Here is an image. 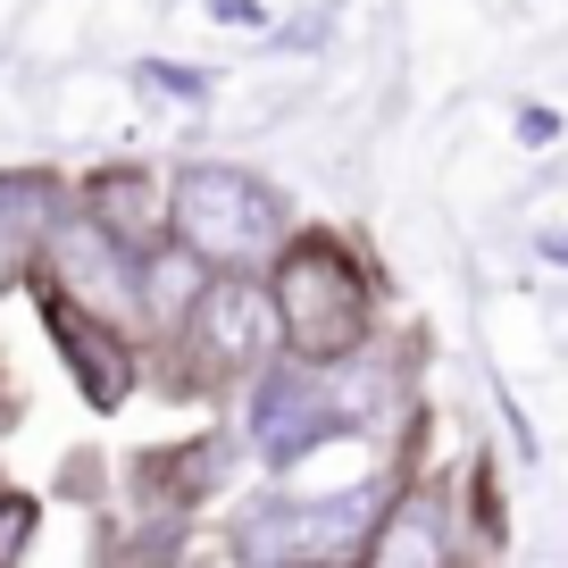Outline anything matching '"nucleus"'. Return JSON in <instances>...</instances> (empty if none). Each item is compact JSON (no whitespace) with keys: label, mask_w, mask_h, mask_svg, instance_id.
<instances>
[{"label":"nucleus","mask_w":568,"mask_h":568,"mask_svg":"<svg viewBox=\"0 0 568 568\" xmlns=\"http://www.w3.org/2000/svg\"><path fill=\"white\" fill-rule=\"evenodd\" d=\"M260 293H267V318H276V359H293V368L335 376L376 352L385 293H376V267L352 234L293 226V243L267 260Z\"/></svg>","instance_id":"f257e3e1"},{"label":"nucleus","mask_w":568,"mask_h":568,"mask_svg":"<svg viewBox=\"0 0 568 568\" xmlns=\"http://www.w3.org/2000/svg\"><path fill=\"white\" fill-rule=\"evenodd\" d=\"M101 568H184V551L168 544V535H151V544H125L118 560H101Z\"/></svg>","instance_id":"0eeeda50"},{"label":"nucleus","mask_w":568,"mask_h":568,"mask_svg":"<svg viewBox=\"0 0 568 568\" xmlns=\"http://www.w3.org/2000/svg\"><path fill=\"white\" fill-rule=\"evenodd\" d=\"M293 201L243 160H176L168 168V243L201 267V276H267L284 243H293Z\"/></svg>","instance_id":"f03ea898"},{"label":"nucleus","mask_w":568,"mask_h":568,"mask_svg":"<svg viewBox=\"0 0 568 568\" xmlns=\"http://www.w3.org/2000/svg\"><path fill=\"white\" fill-rule=\"evenodd\" d=\"M75 210L92 217V226H109L125 251H160L168 243V168H101V176L68 184Z\"/></svg>","instance_id":"39448f33"},{"label":"nucleus","mask_w":568,"mask_h":568,"mask_svg":"<svg viewBox=\"0 0 568 568\" xmlns=\"http://www.w3.org/2000/svg\"><path fill=\"white\" fill-rule=\"evenodd\" d=\"M34 310H42V335L59 343V359H68L75 393H84L92 409H125L134 402V385H142V343L134 335H118V326L51 302V293H34Z\"/></svg>","instance_id":"20e7f679"},{"label":"nucleus","mask_w":568,"mask_h":568,"mask_svg":"<svg viewBox=\"0 0 568 568\" xmlns=\"http://www.w3.org/2000/svg\"><path fill=\"white\" fill-rule=\"evenodd\" d=\"M267 368H276V318H267L260 276H210L176 335L160 352H142V376L168 402H201V409L243 402Z\"/></svg>","instance_id":"7ed1b4c3"},{"label":"nucleus","mask_w":568,"mask_h":568,"mask_svg":"<svg viewBox=\"0 0 568 568\" xmlns=\"http://www.w3.org/2000/svg\"><path fill=\"white\" fill-rule=\"evenodd\" d=\"M68 176H51V168H0V284H26V267H34L42 234L68 217Z\"/></svg>","instance_id":"423d86ee"}]
</instances>
